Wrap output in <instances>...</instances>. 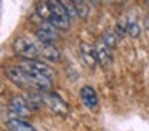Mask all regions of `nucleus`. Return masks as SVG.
<instances>
[{
    "instance_id": "4",
    "label": "nucleus",
    "mask_w": 149,
    "mask_h": 131,
    "mask_svg": "<svg viewBox=\"0 0 149 131\" xmlns=\"http://www.w3.org/2000/svg\"><path fill=\"white\" fill-rule=\"evenodd\" d=\"M8 110L13 117L27 118L31 115V105L23 96H13L8 102Z\"/></svg>"
},
{
    "instance_id": "16",
    "label": "nucleus",
    "mask_w": 149,
    "mask_h": 131,
    "mask_svg": "<svg viewBox=\"0 0 149 131\" xmlns=\"http://www.w3.org/2000/svg\"><path fill=\"white\" fill-rule=\"evenodd\" d=\"M88 2H90V3H98L100 0H88Z\"/></svg>"
},
{
    "instance_id": "1",
    "label": "nucleus",
    "mask_w": 149,
    "mask_h": 131,
    "mask_svg": "<svg viewBox=\"0 0 149 131\" xmlns=\"http://www.w3.org/2000/svg\"><path fill=\"white\" fill-rule=\"evenodd\" d=\"M39 45V40H34L31 37H18L13 42V51L21 59H37Z\"/></svg>"
},
{
    "instance_id": "7",
    "label": "nucleus",
    "mask_w": 149,
    "mask_h": 131,
    "mask_svg": "<svg viewBox=\"0 0 149 131\" xmlns=\"http://www.w3.org/2000/svg\"><path fill=\"white\" fill-rule=\"evenodd\" d=\"M39 43V58H43L45 61H59L61 53L55 46V43H42V42Z\"/></svg>"
},
{
    "instance_id": "14",
    "label": "nucleus",
    "mask_w": 149,
    "mask_h": 131,
    "mask_svg": "<svg viewBox=\"0 0 149 131\" xmlns=\"http://www.w3.org/2000/svg\"><path fill=\"white\" fill-rule=\"evenodd\" d=\"M127 34H130L132 37L139 35V24L136 19H127Z\"/></svg>"
},
{
    "instance_id": "6",
    "label": "nucleus",
    "mask_w": 149,
    "mask_h": 131,
    "mask_svg": "<svg viewBox=\"0 0 149 131\" xmlns=\"http://www.w3.org/2000/svg\"><path fill=\"white\" fill-rule=\"evenodd\" d=\"M95 48V56H96V61L100 66L103 67H107L111 66V62H112V48H109L106 43H104L103 40L96 42V43L93 45Z\"/></svg>"
},
{
    "instance_id": "12",
    "label": "nucleus",
    "mask_w": 149,
    "mask_h": 131,
    "mask_svg": "<svg viewBox=\"0 0 149 131\" xmlns=\"http://www.w3.org/2000/svg\"><path fill=\"white\" fill-rule=\"evenodd\" d=\"M75 6V11H77V16L82 19H85L88 16V0H72Z\"/></svg>"
},
{
    "instance_id": "9",
    "label": "nucleus",
    "mask_w": 149,
    "mask_h": 131,
    "mask_svg": "<svg viewBox=\"0 0 149 131\" xmlns=\"http://www.w3.org/2000/svg\"><path fill=\"white\" fill-rule=\"evenodd\" d=\"M7 128L8 131H37L26 118H21V117H11L7 121Z\"/></svg>"
},
{
    "instance_id": "10",
    "label": "nucleus",
    "mask_w": 149,
    "mask_h": 131,
    "mask_svg": "<svg viewBox=\"0 0 149 131\" xmlns=\"http://www.w3.org/2000/svg\"><path fill=\"white\" fill-rule=\"evenodd\" d=\"M80 99L87 107L95 109L98 105V94L91 86H82L80 89Z\"/></svg>"
},
{
    "instance_id": "11",
    "label": "nucleus",
    "mask_w": 149,
    "mask_h": 131,
    "mask_svg": "<svg viewBox=\"0 0 149 131\" xmlns=\"http://www.w3.org/2000/svg\"><path fill=\"white\" fill-rule=\"evenodd\" d=\"M36 13L42 21H48V22L52 21L53 13H52L50 5H48V0H39L37 5H36Z\"/></svg>"
},
{
    "instance_id": "13",
    "label": "nucleus",
    "mask_w": 149,
    "mask_h": 131,
    "mask_svg": "<svg viewBox=\"0 0 149 131\" xmlns=\"http://www.w3.org/2000/svg\"><path fill=\"white\" fill-rule=\"evenodd\" d=\"M101 40H103L109 48H114V46H116V43H117V34H116V30H111V29L104 30V34L101 35Z\"/></svg>"
},
{
    "instance_id": "3",
    "label": "nucleus",
    "mask_w": 149,
    "mask_h": 131,
    "mask_svg": "<svg viewBox=\"0 0 149 131\" xmlns=\"http://www.w3.org/2000/svg\"><path fill=\"white\" fill-rule=\"evenodd\" d=\"M58 27L52 24L48 21H42V24L36 29V38L42 43H55L56 40L59 38L58 35Z\"/></svg>"
},
{
    "instance_id": "2",
    "label": "nucleus",
    "mask_w": 149,
    "mask_h": 131,
    "mask_svg": "<svg viewBox=\"0 0 149 131\" xmlns=\"http://www.w3.org/2000/svg\"><path fill=\"white\" fill-rule=\"evenodd\" d=\"M43 98V104L56 115H61V117H66L69 114V105L58 93L55 91H45V94L42 96Z\"/></svg>"
},
{
    "instance_id": "15",
    "label": "nucleus",
    "mask_w": 149,
    "mask_h": 131,
    "mask_svg": "<svg viewBox=\"0 0 149 131\" xmlns=\"http://www.w3.org/2000/svg\"><path fill=\"white\" fill-rule=\"evenodd\" d=\"M58 2L61 3L66 10H68V13L71 15V18L77 16V11H75V6H74V3H72V0H58Z\"/></svg>"
},
{
    "instance_id": "5",
    "label": "nucleus",
    "mask_w": 149,
    "mask_h": 131,
    "mask_svg": "<svg viewBox=\"0 0 149 131\" xmlns=\"http://www.w3.org/2000/svg\"><path fill=\"white\" fill-rule=\"evenodd\" d=\"M5 75L10 82H13L19 88H31V83L27 80V75L21 66H8L5 69Z\"/></svg>"
},
{
    "instance_id": "8",
    "label": "nucleus",
    "mask_w": 149,
    "mask_h": 131,
    "mask_svg": "<svg viewBox=\"0 0 149 131\" xmlns=\"http://www.w3.org/2000/svg\"><path fill=\"white\" fill-rule=\"evenodd\" d=\"M80 56H82V59H84V62L87 64L88 67H91V69L98 64L96 56H95L93 45L87 43V42H82V43H80Z\"/></svg>"
}]
</instances>
